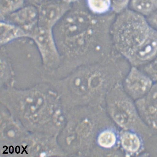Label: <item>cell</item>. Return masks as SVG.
Returning a JSON list of instances; mask_svg holds the SVG:
<instances>
[{
	"mask_svg": "<svg viewBox=\"0 0 157 157\" xmlns=\"http://www.w3.org/2000/svg\"><path fill=\"white\" fill-rule=\"evenodd\" d=\"M120 149L125 156H136L145 149L144 139L138 133L129 130L120 129Z\"/></svg>",
	"mask_w": 157,
	"mask_h": 157,
	"instance_id": "cell-6",
	"label": "cell"
},
{
	"mask_svg": "<svg viewBox=\"0 0 157 157\" xmlns=\"http://www.w3.org/2000/svg\"><path fill=\"white\" fill-rule=\"evenodd\" d=\"M113 1H122V0H113Z\"/></svg>",
	"mask_w": 157,
	"mask_h": 157,
	"instance_id": "cell-19",
	"label": "cell"
},
{
	"mask_svg": "<svg viewBox=\"0 0 157 157\" xmlns=\"http://www.w3.org/2000/svg\"><path fill=\"white\" fill-rule=\"evenodd\" d=\"M39 12L35 7L21 8L8 16L5 21L21 27L28 34L38 26Z\"/></svg>",
	"mask_w": 157,
	"mask_h": 157,
	"instance_id": "cell-7",
	"label": "cell"
},
{
	"mask_svg": "<svg viewBox=\"0 0 157 157\" xmlns=\"http://www.w3.org/2000/svg\"><path fill=\"white\" fill-rule=\"evenodd\" d=\"M157 55V30L151 28L145 42L135 52L130 60L136 64L147 62Z\"/></svg>",
	"mask_w": 157,
	"mask_h": 157,
	"instance_id": "cell-9",
	"label": "cell"
},
{
	"mask_svg": "<svg viewBox=\"0 0 157 157\" xmlns=\"http://www.w3.org/2000/svg\"><path fill=\"white\" fill-rule=\"evenodd\" d=\"M154 83L147 73L133 67L126 77L122 86L126 93L135 101L145 96Z\"/></svg>",
	"mask_w": 157,
	"mask_h": 157,
	"instance_id": "cell-4",
	"label": "cell"
},
{
	"mask_svg": "<svg viewBox=\"0 0 157 157\" xmlns=\"http://www.w3.org/2000/svg\"><path fill=\"white\" fill-rule=\"evenodd\" d=\"M67 3H47L41 5L39 11L38 25L53 29L67 10Z\"/></svg>",
	"mask_w": 157,
	"mask_h": 157,
	"instance_id": "cell-8",
	"label": "cell"
},
{
	"mask_svg": "<svg viewBox=\"0 0 157 157\" xmlns=\"http://www.w3.org/2000/svg\"><path fill=\"white\" fill-rule=\"evenodd\" d=\"M77 0H64V2H66L68 3L71 2H75Z\"/></svg>",
	"mask_w": 157,
	"mask_h": 157,
	"instance_id": "cell-18",
	"label": "cell"
},
{
	"mask_svg": "<svg viewBox=\"0 0 157 157\" xmlns=\"http://www.w3.org/2000/svg\"><path fill=\"white\" fill-rule=\"evenodd\" d=\"M24 0H1V21L22 7Z\"/></svg>",
	"mask_w": 157,
	"mask_h": 157,
	"instance_id": "cell-13",
	"label": "cell"
},
{
	"mask_svg": "<svg viewBox=\"0 0 157 157\" xmlns=\"http://www.w3.org/2000/svg\"><path fill=\"white\" fill-rule=\"evenodd\" d=\"M25 37H28V34L21 27L8 21H1V47L15 40Z\"/></svg>",
	"mask_w": 157,
	"mask_h": 157,
	"instance_id": "cell-11",
	"label": "cell"
},
{
	"mask_svg": "<svg viewBox=\"0 0 157 157\" xmlns=\"http://www.w3.org/2000/svg\"><path fill=\"white\" fill-rule=\"evenodd\" d=\"M40 56L43 68L54 73L61 63V57L54 36L53 29L38 25L28 34Z\"/></svg>",
	"mask_w": 157,
	"mask_h": 157,
	"instance_id": "cell-3",
	"label": "cell"
},
{
	"mask_svg": "<svg viewBox=\"0 0 157 157\" xmlns=\"http://www.w3.org/2000/svg\"><path fill=\"white\" fill-rule=\"evenodd\" d=\"M151 29L142 14L126 11L115 21L113 30V40L121 53L130 59L145 42Z\"/></svg>",
	"mask_w": 157,
	"mask_h": 157,
	"instance_id": "cell-2",
	"label": "cell"
},
{
	"mask_svg": "<svg viewBox=\"0 0 157 157\" xmlns=\"http://www.w3.org/2000/svg\"><path fill=\"white\" fill-rule=\"evenodd\" d=\"M118 129L113 124L102 129L97 135L95 147L106 151L120 149L119 142L120 129Z\"/></svg>",
	"mask_w": 157,
	"mask_h": 157,
	"instance_id": "cell-10",
	"label": "cell"
},
{
	"mask_svg": "<svg viewBox=\"0 0 157 157\" xmlns=\"http://www.w3.org/2000/svg\"><path fill=\"white\" fill-rule=\"evenodd\" d=\"M147 20L151 28L157 30V10L148 15Z\"/></svg>",
	"mask_w": 157,
	"mask_h": 157,
	"instance_id": "cell-16",
	"label": "cell"
},
{
	"mask_svg": "<svg viewBox=\"0 0 157 157\" xmlns=\"http://www.w3.org/2000/svg\"><path fill=\"white\" fill-rule=\"evenodd\" d=\"M105 108L109 118L119 129L135 131L144 140L153 135V130L141 118L135 101L119 83L106 95Z\"/></svg>",
	"mask_w": 157,
	"mask_h": 157,
	"instance_id": "cell-1",
	"label": "cell"
},
{
	"mask_svg": "<svg viewBox=\"0 0 157 157\" xmlns=\"http://www.w3.org/2000/svg\"><path fill=\"white\" fill-rule=\"evenodd\" d=\"M135 103L142 120L157 132V83L154 82L149 91Z\"/></svg>",
	"mask_w": 157,
	"mask_h": 157,
	"instance_id": "cell-5",
	"label": "cell"
},
{
	"mask_svg": "<svg viewBox=\"0 0 157 157\" xmlns=\"http://www.w3.org/2000/svg\"><path fill=\"white\" fill-rule=\"evenodd\" d=\"M50 0H35L36 2L41 4V5L47 4Z\"/></svg>",
	"mask_w": 157,
	"mask_h": 157,
	"instance_id": "cell-17",
	"label": "cell"
},
{
	"mask_svg": "<svg viewBox=\"0 0 157 157\" xmlns=\"http://www.w3.org/2000/svg\"><path fill=\"white\" fill-rule=\"evenodd\" d=\"M131 6L135 12L148 16L157 10V0H132Z\"/></svg>",
	"mask_w": 157,
	"mask_h": 157,
	"instance_id": "cell-12",
	"label": "cell"
},
{
	"mask_svg": "<svg viewBox=\"0 0 157 157\" xmlns=\"http://www.w3.org/2000/svg\"><path fill=\"white\" fill-rule=\"evenodd\" d=\"M89 9L97 14H103L111 7V0H87Z\"/></svg>",
	"mask_w": 157,
	"mask_h": 157,
	"instance_id": "cell-14",
	"label": "cell"
},
{
	"mask_svg": "<svg viewBox=\"0 0 157 157\" xmlns=\"http://www.w3.org/2000/svg\"><path fill=\"white\" fill-rule=\"evenodd\" d=\"M149 68L147 69V74L154 82L157 83V57L151 64Z\"/></svg>",
	"mask_w": 157,
	"mask_h": 157,
	"instance_id": "cell-15",
	"label": "cell"
}]
</instances>
